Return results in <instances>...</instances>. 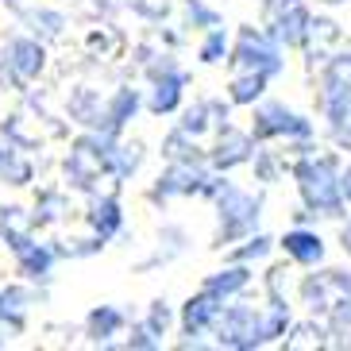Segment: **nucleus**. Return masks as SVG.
<instances>
[{"instance_id": "obj_1", "label": "nucleus", "mask_w": 351, "mask_h": 351, "mask_svg": "<svg viewBox=\"0 0 351 351\" xmlns=\"http://www.w3.org/2000/svg\"><path fill=\"white\" fill-rule=\"evenodd\" d=\"M293 328V313H289L286 298H270L267 305H243V301H224L217 324H213V336H217L220 348H263V343H278L282 336H289Z\"/></svg>"}, {"instance_id": "obj_2", "label": "nucleus", "mask_w": 351, "mask_h": 351, "mask_svg": "<svg viewBox=\"0 0 351 351\" xmlns=\"http://www.w3.org/2000/svg\"><path fill=\"white\" fill-rule=\"evenodd\" d=\"M293 178H298V193L305 213L317 217H343V197H340V158L332 151H301L293 162Z\"/></svg>"}, {"instance_id": "obj_3", "label": "nucleus", "mask_w": 351, "mask_h": 351, "mask_svg": "<svg viewBox=\"0 0 351 351\" xmlns=\"http://www.w3.org/2000/svg\"><path fill=\"white\" fill-rule=\"evenodd\" d=\"M217 217H220V228H217V243H236V239L258 232V217H263V193H247V189L224 186L217 189Z\"/></svg>"}, {"instance_id": "obj_4", "label": "nucleus", "mask_w": 351, "mask_h": 351, "mask_svg": "<svg viewBox=\"0 0 351 351\" xmlns=\"http://www.w3.org/2000/svg\"><path fill=\"white\" fill-rule=\"evenodd\" d=\"M232 70H258L267 77H278L286 70V47L270 32H258V27H239L236 43L228 47L224 58Z\"/></svg>"}, {"instance_id": "obj_5", "label": "nucleus", "mask_w": 351, "mask_h": 351, "mask_svg": "<svg viewBox=\"0 0 351 351\" xmlns=\"http://www.w3.org/2000/svg\"><path fill=\"white\" fill-rule=\"evenodd\" d=\"M116 135L93 132L85 128V135H77V143L66 155V178L73 189H93L101 182V174H108V151H112Z\"/></svg>"}, {"instance_id": "obj_6", "label": "nucleus", "mask_w": 351, "mask_h": 351, "mask_svg": "<svg viewBox=\"0 0 351 351\" xmlns=\"http://www.w3.org/2000/svg\"><path fill=\"white\" fill-rule=\"evenodd\" d=\"M255 120H251V135H255V143L263 139H286V143H309L313 139V120L309 116L293 112L289 104L282 101H255Z\"/></svg>"}, {"instance_id": "obj_7", "label": "nucleus", "mask_w": 351, "mask_h": 351, "mask_svg": "<svg viewBox=\"0 0 351 351\" xmlns=\"http://www.w3.org/2000/svg\"><path fill=\"white\" fill-rule=\"evenodd\" d=\"M147 77H151V89L143 97V108L151 116H174L186 101L189 73L170 54H155V62H147Z\"/></svg>"}, {"instance_id": "obj_8", "label": "nucleus", "mask_w": 351, "mask_h": 351, "mask_svg": "<svg viewBox=\"0 0 351 351\" xmlns=\"http://www.w3.org/2000/svg\"><path fill=\"white\" fill-rule=\"evenodd\" d=\"M43 70H47V47H43V39H35V35H12L4 43V51H0V73H4V82L23 89V85L39 82Z\"/></svg>"}, {"instance_id": "obj_9", "label": "nucleus", "mask_w": 351, "mask_h": 351, "mask_svg": "<svg viewBox=\"0 0 351 351\" xmlns=\"http://www.w3.org/2000/svg\"><path fill=\"white\" fill-rule=\"evenodd\" d=\"M213 174V166L205 158H178V162H166V170L155 178V186H151V201L162 205V201H174V197H193L201 193L205 186V178Z\"/></svg>"}, {"instance_id": "obj_10", "label": "nucleus", "mask_w": 351, "mask_h": 351, "mask_svg": "<svg viewBox=\"0 0 351 351\" xmlns=\"http://www.w3.org/2000/svg\"><path fill=\"white\" fill-rule=\"evenodd\" d=\"M301 298L313 313L332 317L343 305H351V270H320L301 282Z\"/></svg>"}, {"instance_id": "obj_11", "label": "nucleus", "mask_w": 351, "mask_h": 351, "mask_svg": "<svg viewBox=\"0 0 351 351\" xmlns=\"http://www.w3.org/2000/svg\"><path fill=\"white\" fill-rule=\"evenodd\" d=\"M324 89H320V112L328 120V135L336 147H348L351 151V77H320Z\"/></svg>"}, {"instance_id": "obj_12", "label": "nucleus", "mask_w": 351, "mask_h": 351, "mask_svg": "<svg viewBox=\"0 0 351 351\" xmlns=\"http://www.w3.org/2000/svg\"><path fill=\"white\" fill-rule=\"evenodd\" d=\"M220 309H224V298H217V293H208V289H201V293H193V298L178 309V328H182V348H201V336H208L213 332V324H217Z\"/></svg>"}, {"instance_id": "obj_13", "label": "nucleus", "mask_w": 351, "mask_h": 351, "mask_svg": "<svg viewBox=\"0 0 351 351\" xmlns=\"http://www.w3.org/2000/svg\"><path fill=\"white\" fill-rule=\"evenodd\" d=\"M251 155H255V135L224 124V128H217V143H213L205 162L213 166L217 174H228V170H236V166H247Z\"/></svg>"}, {"instance_id": "obj_14", "label": "nucleus", "mask_w": 351, "mask_h": 351, "mask_svg": "<svg viewBox=\"0 0 351 351\" xmlns=\"http://www.w3.org/2000/svg\"><path fill=\"white\" fill-rule=\"evenodd\" d=\"M178 112H182L178 128H182L189 139H201V135H208V132H217V128L228 124V116H232V104L213 101V97H201V101L186 104V108H178Z\"/></svg>"}, {"instance_id": "obj_15", "label": "nucleus", "mask_w": 351, "mask_h": 351, "mask_svg": "<svg viewBox=\"0 0 351 351\" xmlns=\"http://www.w3.org/2000/svg\"><path fill=\"white\" fill-rule=\"evenodd\" d=\"M278 247H282V255H286L293 267H320V263H324V255H328L324 236H320L317 228H305V224L289 228L286 236L278 239Z\"/></svg>"}, {"instance_id": "obj_16", "label": "nucleus", "mask_w": 351, "mask_h": 351, "mask_svg": "<svg viewBox=\"0 0 351 351\" xmlns=\"http://www.w3.org/2000/svg\"><path fill=\"white\" fill-rule=\"evenodd\" d=\"M12 251H16L20 274L27 282H51L54 263H58V251H54L51 243H35V236H27V239H20Z\"/></svg>"}, {"instance_id": "obj_17", "label": "nucleus", "mask_w": 351, "mask_h": 351, "mask_svg": "<svg viewBox=\"0 0 351 351\" xmlns=\"http://www.w3.org/2000/svg\"><path fill=\"white\" fill-rule=\"evenodd\" d=\"M309 16L313 12L305 8L301 0H293V4H286V8L270 12L267 27H270V35H274L282 47H301V43H305V32H309Z\"/></svg>"}, {"instance_id": "obj_18", "label": "nucleus", "mask_w": 351, "mask_h": 351, "mask_svg": "<svg viewBox=\"0 0 351 351\" xmlns=\"http://www.w3.org/2000/svg\"><path fill=\"white\" fill-rule=\"evenodd\" d=\"M139 108H143V93H139V89H128V85L124 89H116L112 97H104V124H101V132L120 135L135 116H139Z\"/></svg>"}, {"instance_id": "obj_19", "label": "nucleus", "mask_w": 351, "mask_h": 351, "mask_svg": "<svg viewBox=\"0 0 351 351\" xmlns=\"http://www.w3.org/2000/svg\"><path fill=\"white\" fill-rule=\"evenodd\" d=\"M85 220H89V228H93V236L101 239V243H108V239L124 228V208H120V197H112V193L93 197V201H89Z\"/></svg>"}, {"instance_id": "obj_20", "label": "nucleus", "mask_w": 351, "mask_h": 351, "mask_svg": "<svg viewBox=\"0 0 351 351\" xmlns=\"http://www.w3.org/2000/svg\"><path fill=\"white\" fill-rule=\"evenodd\" d=\"M343 43V27L328 16H309V32H305V51H309V62H324L332 54V47Z\"/></svg>"}, {"instance_id": "obj_21", "label": "nucleus", "mask_w": 351, "mask_h": 351, "mask_svg": "<svg viewBox=\"0 0 351 351\" xmlns=\"http://www.w3.org/2000/svg\"><path fill=\"white\" fill-rule=\"evenodd\" d=\"M124 328H128V313L116 309V305H97L85 317V336H89V343H101V348H108Z\"/></svg>"}, {"instance_id": "obj_22", "label": "nucleus", "mask_w": 351, "mask_h": 351, "mask_svg": "<svg viewBox=\"0 0 351 351\" xmlns=\"http://www.w3.org/2000/svg\"><path fill=\"white\" fill-rule=\"evenodd\" d=\"M270 77L258 70H232V82H228V104L232 108H251L255 101L267 97Z\"/></svg>"}, {"instance_id": "obj_23", "label": "nucleus", "mask_w": 351, "mask_h": 351, "mask_svg": "<svg viewBox=\"0 0 351 351\" xmlns=\"http://www.w3.org/2000/svg\"><path fill=\"white\" fill-rule=\"evenodd\" d=\"M247 286H251V267L247 263H232V267H224V270H213L201 289L232 301V298H239V293H247Z\"/></svg>"}, {"instance_id": "obj_24", "label": "nucleus", "mask_w": 351, "mask_h": 351, "mask_svg": "<svg viewBox=\"0 0 351 351\" xmlns=\"http://www.w3.org/2000/svg\"><path fill=\"white\" fill-rule=\"evenodd\" d=\"M35 178V166L23 158L20 143H12L8 135L0 132V182H8V186H27Z\"/></svg>"}, {"instance_id": "obj_25", "label": "nucleus", "mask_w": 351, "mask_h": 351, "mask_svg": "<svg viewBox=\"0 0 351 351\" xmlns=\"http://www.w3.org/2000/svg\"><path fill=\"white\" fill-rule=\"evenodd\" d=\"M143 143L139 139H132V143H120V139H112V151H108V174L116 178V182H132L135 174H139V166H143Z\"/></svg>"}, {"instance_id": "obj_26", "label": "nucleus", "mask_w": 351, "mask_h": 351, "mask_svg": "<svg viewBox=\"0 0 351 351\" xmlns=\"http://www.w3.org/2000/svg\"><path fill=\"white\" fill-rule=\"evenodd\" d=\"M70 116L82 128L101 132V124H104V97L97 93V89H77V93L70 97Z\"/></svg>"}, {"instance_id": "obj_27", "label": "nucleus", "mask_w": 351, "mask_h": 351, "mask_svg": "<svg viewBox=\"0 0 351 351\" xmlns=\"http://www.w3.org/2000/svg\"><path fill=\"white\" fill-rule=\"evenodd\" d=\"M20 16H23V23L32 27L35 39H62L66 35V16L62 12H54V8H23Z\"/></svg>"}, {"instance_id": "obj_28", "label": "nucleus", "mask_w": 351, "mask_h": 351, "mask_svg": "<svg viewBox=\"0 0 351 351\" xmlns=\"http://www.w3.org/2000/svg\"><path fill=\"white\" fill-rule=\"evenodd\" d=\"M228 47H232V39H228L224 27H208L205 39H201V47H197V58H201L205 66H217V62L228 58Z\"/></svg>"}, {"instance_id": "obj_29", "label": "nucleus", "mask_w": 351, "mask_h": 351, "mask_svg": "<svg viewBox=\"0 0 351 351\" xmlns=\"http://www.w3.org/2000/svg\"><path fill=\"white\" fill-rule=\"evenodd\" d=\"M274 251V239L270 236H263V232H251V236H243V247H236L232 251V263H263V258Z\"/></svg>"}, {"instance_id": "obj_30", "label": "nucleus", "mask_w": 351, "mask_h": 351, "mask_svg": "<svg viewBox=\"0 0 351 351\" xmlns=\"http://www.w3.org/2000/svg\"><path fill=\"white\" fill-rule=\"evenodd\" d=\"M66 217V197L58 193V189H47V193L35 201V213H32V220L35 224H58V220Z\"/></svg>"}, {"instance_id": "obj_31", "label": "nucleus", "mask_w": 351, "mask_h": 351, "mask_svg": "<svg viewBox=\"0 0 351 351\" xmlns=\"http://www.w3.org/2000/svg\"><path fill=\"white\" fill-rule=\"evenodd\" d=\"M174 317H178V313L170 309V301H162V298H158V301H151V309H147V317L139 320V324H143V328L151 332V336H155L158 343H162V336L170 332V324H174Z\"/></svg>"}, {"instance_id": "obj_32", "label": "nucleus", "mask_w": 351, "mask_h": 351, "mask_svg": "<svg viewBox=\"0 0 351 351\" xmlns=\"http://www.w3.org/2000/svg\"><path fill=\"white\" fill-rule=\"evenodd\" d=\"M162 158L166 162H178V158H201L197 155V139H189L182 128H174V132L162 139Z\"/></svg>"}, {"instance_id": "obj_33", "label": "nucleus", "mask_w": 351, "mask_h": 351, "mask_svg": "<svg viewBox=\"0 0 351 351\" xmlns=\"http://www.w3.org/2000/svg\"><path fill=\"white\" fill-rule=\"evenodd\" d=\"M186 20L197 32H208V27H220V12L205 0H186Z\"/></svg>"}, {"instance_id": "obj_34", "label": "nucleus", "mask_w": 351, "mask_h": 351, "mask_svg": "<svg viewBox=\"0 0 351 351\" xmlns=\"http://www.w3.org/2000/svg\"><path fill=\"white\" fill-rule=\"evenodd\" d=\"M251 166H255V178L258 182H278V174H282V162H278V155L274 151H258L255 147V155H251Z\"/></svg>"}, {"instance_id": "obj_35", "label": "nucleus", "mask_w": 351, "mask_h": 351, "mask_svg": "<svg viewBox=\"0 0 351 351\" xmlns=\"http://www.w3.org/2000/svg\"><path fill=\"white\" fill-rule=\"evenodd\" d=\"M124 4L135 12V16H143V20H151V23H158L166 12H170V4H166V0H124Z\"/></svg>"}, {"instance_id": "obj_36", "label": "nucleus", "mask_w": 351, "mask_h": 351, "mask_svg": "<svg viewBox=\"0 0 351 351\" xmlns=\"http://www.w3.org/2000/svg\"><path fill=\"white\" fill-rule=\"evenodd\" d=\"M124 343H128V348H162V343H158L155 336L143 328V324H132V336H128Z\"/></svg>"}, {"instance_id": "obj_37", "label": "nucleus", "mask_w": 351, "mask_h": 351, "mask_svg": "<svg viewBox=\"0 0 351 351\" xmlns=\"http://www.w3.org/2000/svg\"><path fill=\"white\" fill-rule=\"evenodd\" d=\"M340 197H343V205H351V162L340 166Z\"/></svg>"}, {"instance_id": "obj_38", "label": "nucleus", "mask_w": 351, "mask_h": 351, "mask_svg": "<svg viewBox=\"0 0 351 351\" xmlns=\"http://www.w3.org/2000/svg\"><path fill=\"white\" fill-rule=\"evenodd\" d=\"M340 247L351 255V217H348V224H340Z\"/></svg>"}, {"instance_id": "obj_39", "label": "nucleus", "mask_w": 351, "mask_h": 351, "mask_svg": "<svg viewBox=\"0 0 351 351\" xmlns=\"http://www.w3.org/2000/svg\"><path fill=\"white\" fill-rule=\"evenodd\" d=\"M286 4H293V0H263V12H278V8H286Z\"/></svg>"}]
</instances>
